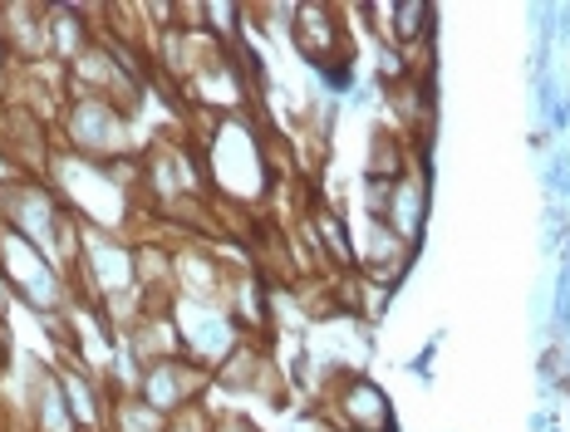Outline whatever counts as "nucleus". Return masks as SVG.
<instances>
[{
	"mask_svg": "<svg viewBox=\"0 0 570 432\" xmlns=\"http://www.w3.org/2000/svg\"><path fill=\"white\" fill-rule=\"evenodd\" d=\"M134 143V114H124L109 99H89V94H69V108L59 118V148L79 153L94 163L128 158Z\"/></svg>",
	"mask_w": 570,
	"mask_h": 432,
	"instance_id": "f257e3e1",
	"label": "nucleus"
},
{
	"mask_svg": "<svg viewBox=\"0 0 570 432\" xmlns=\"http://www.w3.org/2000/svg\"><path fill=\"white\" fill-rule=\"evenodd\" d=\"M315 413L335 432H394V399L370 374H340L325 383Z\"/></svg>",
	"mask_w": 570,
	"mask_h": 432,
	"instance_id": "f03ea898",
	"label": "nucleus"
},
{
	"mask_svg": "<svg viewBox=\"0 0 570 432\" xmlns=\"http://www.w3.org/2000/svg\"><path fill=\"white\" fill-rule=\"evenodd\" d=\"M340 6H295L291 16V50L315 69L330 65H354V40H350V20H340Z\"/></svg>",
	"mask_w": 570,
	"mask_h": 432,
	"instance_id": "7ed1b4c3",
	"label": "nucleus"
},
{
	"mask_svg": "<svg viewBox=\"0 0 570 432\" xmlns=\"http://www.w3.org/2000/svg\"><path fill=\"white\" fill-rule=\"evenodd\" d=\"M212 393V369L193 364V359H158V364L142 369V383H138V399L153 408L158 418H173L183 408L202 403Z\"/></svg>",
	"mask_w": 570,
	"mask_h": 432,
	"instance_id": "20e7f679",
	"label": "nucleus"
},
{
	"mask_svg": "<svg viewBox=\"0 0 570 432\" xmlns=\"http://www.w3.org/2000/svg\"><path fill=\"white\" fill-rule=\"evenodd\" d=\"M428 216H433V183H428V163L419 153V158L409 163V173L389 183L384 222H389V232L394 236H403L409 246H419L423 232H428Z\"/></svg>",
	"mask_w": 570,
	"mask_h": 432,
	"instance_id": "39448f33",
	"label": "nucleus"
},
{
	"mask_svg": "<svg viewBox=\"0 0 570 432\" xmlns=\"http://www.w3.org/2000/svg\"><path fill=\"white\" fill-rule=\"evenodd\" d=\"M212 423H217V413H212V403L202 399L193 408H183V413L163 418V432H212Z\"/></svg>",
	"mask_w": 570,
	"mask_h": 432,
	"instance_id": "423d86ee",
	"label": "nucleus"
},
{
	"mask_svg": "<svg viewBox=\"0 0 570 432\" xmlns=\"http://www.w3.org/2000/svg\"><path fill=\"white\" fill-rule=\"evenodd\" d=\"M212 413H217V423H212V432H261V428H256V418L236 413V408H212Z\"/></svg>",
	"mask_w": 570,
	"mask_h": 432,
	"instance_id": "0eeeda50",
	"label": "nucleus"
}]
</instances>
